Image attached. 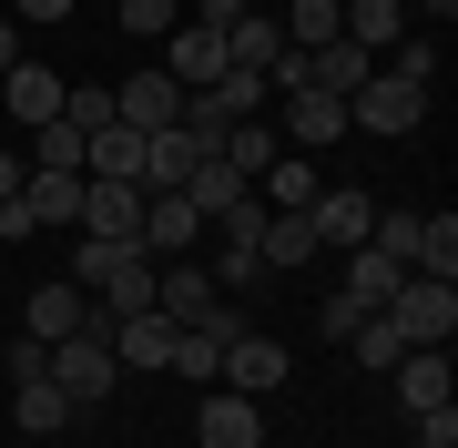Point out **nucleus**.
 Segmentation results:
<instances>
[{"label": "nucleus", "instance_id": "obj_13", "mask_svg": "<svg viewBox=\"0 0 458 448\" xmlns=\"http://www.w3.org/2000/svg\"><path fill=\"white\" fill-rule=\"evenodd\" d=\"M397 285H408V266H397V255H377V245H357V255H346V285H336V296L357 306V316H387Z\"/></svg>", "mask_w": 458, "mask_h": 448}, {"label": "nucleus", "instance_id": "obj_39", "mask_svg": "<svg viewBox=\"0 0 458 448\" xmlns=\"http://www.w3.org/2000/svg\"><path fill=\"white\" fill-rule=\"evenodd\" d=\"M0 11H11V0H0Z\"/></svg>", "mask_w": 458, "mask_h": 448}, {"label": "nucleus", "instance_id": "obj_22", "mask_svg": "<svg viewBox=\"0 0 458 448\" xmlns=\"http://www.w3.org/2000/svg\"><path fill=\"white\" fill-rule=\"evenodd\" d=\"M316 255V234H306V215H265L255 224V266H276V275H295Z\"/></svg>", "mask_w": 458, "mask_h": 448}, {"label": "nucleus", "instance_id": "obj_37", "mask_svg": "<svg viewBox=\"0 0 458 448\" xmlns=\"http://www.w3.org/2000/svg\"><path fill=\"white\" fill-rule=\"evenodd\" d=\"M245 11H285V0H245Z\"/></svg>", "mask_w": 458, "mask_h": 448}, {"label": "nucleus", "instance_id": "obj_29", "mask_svg": "<svg viewBox=\"0 0 458 448\" xmlns=\"http://www.w3.org/2000/svg\"><path fill=\"white\" fill-rule=\"evenodd\" d=\"M174 21H183V0H123V31L132 41H164Z\"/></svg>", "mask_w": 458, "mask_h": 448}, {"label": "nucleus", "instance_id": "obj_19", "mask_svg": "<svg viewBox=\"0 0 458 448\" xmlns=\"http://www.w3.org/2000/svg\"><path fill=\"white\" fill-rule=\"evenodd\" d=\"M11 408H21V438H62L72 428V398L51 387V367H31V377L11 387Z\"/></svg>", "mask_w": 458, "mask_h": 448}, {"label": "nucleus", "instance_id": "obj_14", "mask_svg": "<svg viewBox=\"0 0 458 448\" xmlns=\"http://www.w3.org/2000/svg\"><path fill=\"white\" fill-rule=\"evenodd\" d=\"M113 357H123V367H164V357H174V316H164V306L113 316Z\"/></svg>", "mask_w": 458, "mask_h": 448}, {"label": "nucleus", "instance_id": "obj_23", "mask_svg": "<svg viewBox=\"0 0 458 448\" xmlns=\"http://www.w3.org/2000/svg\"><path fill=\"white\" fill-rule=\"evenodd\" d=\"M82 143L92 133H72V123L51 113V123H31V164H21V173H82Z\"/></svg>", "mask_w": 458, "mask_h": 448}, {"label": "nucleus", "instance_id": "obj_27", "mask_svg": "<svg viewBox=\"0 0 458 448\" xmlns=\"http://www.w3.org/2000/svg\"><path fill=\"white\" fill-rule=\"evenodd\" d=\"M418 234H428V215H377V234H367V245H377V255H397V266L418 275Z\"/></svg>", "mask_w": 458, "mask_h": 448}, {"label": "nucleus", "instance_id": "obj_7", "mask_svg": "<svg viewBox=\"0 0 458 448\" xmlns=\"http://www.w3.org/2000/svg\"><path fill=\"white\" fill-rule=\"evenodd\" d=\"M194 448H265V408L245 398V387H214V398L194 408Z\"/></svg>", "mask_w": 458, "mask_h": 448}, {"label": "nucleus", "instance_id": "obj_24", "mask_svg": "<svg viewBox=\"0 0 458 448\" xmlns=\"http://www.w3.org/2000/svg\"><path fill=\"white\" fill-rule=\"evenodd\" d=\"M214 153H225V164H234V173H245V183H255L265 164H276V123H265V113H255V123H234V133H225V143H214Z\"/></svg>", "mask_w": 458, "mask_h": 448}, {"label": "nucleus", "instance_id": "obj_26", "mask_svg": "<svg viewBox=\"0 0 458 448\" xmlns=\"http://www.w3.org/2000/svg\"><path fill=\"white\" fill-rule=\"evenodd\" d=\"M346 347H357V367H397V357H408V336H397L387 316H357V336H346Z\"/></svg>", "mask_w": 458, "mask_h": 448}, {"label": "nucleus", "instance_id": "obj_12", "mask_svg": "<svg viewBox=\"0 0 458 448\" xmlns=\"http://www.w3.org/2000/svg\"><path fill=\"white\" fill-rule=\"evenodd\" d=\"M92 326V296H82V285H41V296H31V326H21V336H31V347H62V336H82Z\"/></svg>", "mask_w": 458, "mask_h": 448}, {"label": "nucleus", "instance_id": "obj_5", "mask_svg": "<svg viewBox=\"0 0 458 448\" xmlns=\"http://www.w3.org/2000/svg\"><path fill=\"white\" fill-rule=\"evenodd\" d=\"M113 123H132V133H164V123H183V82L164 62H143L132 82H113Z\"/></svg>", "mask_w": 458, "mask_h": 448}, {"label": "nucleus", "instance_id": "obj_36", "mask_svg": "<svg viewBox=\"0 0 458 448\" xmlns=\"http://www.w3.org/2000/svg\"><path fill=\"white\" fill-rule=\"evenodd\" d=\"M408 11H418V21H438V31H448V21H458V0H408Z\"/></svg>", "mask_w": 458, "mask_h": 448}, {"label": "nucleus", "instance_id": "obj_8", "mask_svg": "<svg viewBox=\"0 0 458 448\" xmlns=\"http://www.w3.org/2000/svg\"><path fill=\"white\" fill-rule=\"evenodd\" d=\"M164 72H174V82L183 92H204V82H225V31H204V21H174V31H164Z\"/></svg>", "mask_w": 458, "mask_h": 448}, {"label": "nucleus", "instance_id": "obj_4", "mask_svg": "<svg viewBox=\"0 0 458 448\" xmlns=\"http://www.w3.org/2000/svg\"><path fill=\"white\" fill-rule=\"evenodd\" d=\"M387 326L408 336V347H448V336H458V285L448 275H408L387 296Z\"/></svg>", "mask_w": 458, "mask_h": 448}, {"label": "nucleus", "instance_id": "obj_16", "mask_svg": "<svg viewBox=\"0 0 458 448\" xmlns=\"http://www.w3.org/2000/svg\"><path fill=\"white\" fill-rule=\"evenodd\" d=\"M214 296H225V285H214L204 266H183V255H174V266H153V306H164L174 326H194V316H204Z\"/></svg>", "mask_w": 458, "mask_h": 448}, {"label": "nucleus", "instance_id": "obj_17", "mask_svg": "<svg viewBox=\"0 0 458 448\" xmlns=\"http://www.w3.org/2000/svg\"><path fill=\"white\" fill-rule=\"evenodd\" d=\"M82 173L92 183H143V133H132V123H102L82 143Z\"/></svg>", "mask_w": 458, "mask_h": 448}, {"label": "nucleus", "instance_id": "obj_28", "mask_svg": "<svg viewBox=\"0 0 458 448\" xmlns=\"http://www.w3.org/2000/svg\"><path fill=\"white\" fill-rule=\"evenodd\" d=\"M418 275H448V285H458V224H448V215H428V234H418Z\"/></svg>", "mask_w": 458, "mask_h": 448}, {"label": "nucleus", "instance_id": "obj_33", "mask_svg": "<svg viewBox=\"0 0 458 448\" xmlns=\"http://www.w3.org/2000/svg\"><path fill=\"white\" fill-rule=\"evenodd\" d=\"M194 21H204V31H234V21H245V0H194Z\"/></svg>", "mask_w": 458, "mask_h": 448}, {"label": "nucleus", "instance_id": "obj_3", "mask_svg": "<svg viewBox=\"0 0 458 448\" xmlns=\"http://www.w3.org/2000/svg\"><path fill=\"white\" fill-rule=\"evenodd\" d=\"M41 367H51V387H62L72 408H102V398H113V377H123V357H113V336H102V326L62 336V347H51Z\"/></svg>", "mask_w": 458, "mask_h": 448}, {"label": "nucleus", "instance_id": "obj_18", "mask_svg": "<svg viewBox=\"0 0 458 448\" xmlns=\"http://www.w3.org/2000/svg\"><path fill=\"white\" fill-rule=\"evenodd\" d=\"M245 194H255V183H245V173H234V164H225V153H204V164H194V173H183V204H194V215H204V224H214V215H234V204H245Z\"/></svg>", "mask_w": 458, "mask_h": 448}, {"label": "nucleus", "instance_id": "obj_21", "mask_svg": "<svg viewBox=\"0 0 458 448\" xmlns=\"http://www.w3.org/2000/svg\"><path fill=\"white\" fill-rule=\"evenodd\" d=\"M285 143H346V102H327V92H285Z\"/></svg>", "mask_w": 458, "mask_h": 448}, {"label": "nucleus", "instance_id": "obj_2", "mask_svg": "<svg viewBox=\"0 0 458 448\" xmlns=\"http://www.w3.org/2000/svg\"><path fill=\"white\" fill-rule=\"evenodd\" d=\"M428 123V82H408V72H367L357 92H346V133H387V143H408Z\"/></svg>", "mask_w": 458, "mask_h": 448}, {"label": "nucleus", "instance_id": "obj_10", "mask_svg": "<svg viewBox=\"0 0 458 448\" xmlns=\"http://www.w3.org/2000/svg\"><path fill=\"white\" fill-rule=\"evenodd\" d=\"M387 377H397V408H408V418H428V408H448V398H458L448 347H408V357L387 367Z\"/></svg>", "mask_w": 458, "mask_h": 448}, {"label": "nucleus", "instance_id": "obj_9", "mask_svg": "<svg viewBox=\"0 0 458 448\" xmlns=\"http://www.w3.org/2000/svg\"><path fill=\"white\" fill-rule=\"evenodd\" d=\"M82 224H92V245H132L143 234V183H92L82 173Z\"/></svg>", "mask_w": 458, "mask_h": 448}, {"label": "nucleus", "instance_id": "obj_15", "mask_svg": "<svg viewBox=\"0 0 458 448\" xmlns=\"http://www.w3.org/2000/svg\"><path fill=\"white\" fill-rule=\"evenodd\" d=\"M225 387H245V398H265V387H285V347L245 326V336L225 347Z\"/></svg>", "mask_w": 458, "mask_h": 448}, {"label": "nucleus", "instance_id": "obj_31", "mask_svg": "<svg viewBox=\"0 0 458 448\" xmlns=\"http://www.w3.org/2000/svg\"><path fill=\"white\" fill-rule=\"evenodd\" d=\"M11 21L21 31H51V21H72V0H11Z\"/></svg>", "mask_w": 458, "mask_h": 448}, {"label": "nucleus", "instance_id": "obj_25", "mask_svg": "<svg viewBox=\"0 0 458 448\" xmlns=\"http://www.w3.org/2000/svg\"><path fill=\"white\" fill-rule=\"evenodd\" d=\"M62 123L72 133H102L113 123V82H62Z\"/></svg>", "mask_w": 458, "mask_h": 448}, {"label": "nucleus", "instance_id": "obj_6", "mask_svg": "<svg viewBox=\"0 0 458 448\" xmlns=\"http://www.w3.org/2000/svg\"><path fill=\"white\" fill-rule=\"evenodd\" d=\"M306 234H316V245H346V255H357L367 234H377V204L357 194V183H316V204H306Z\"/></svg>", "mask_w": 458, "mask_h": 448}, {"label": "nucleus", "instance_id": "obj_35", "mask_svg": "<svg viewBox=\"0 0 458 448\" xmlns=\"http://www.w3.org/2000/svg\"><path fill=\"white\" fill-rule=\"evenodd\" d=\"M11 194H21V153L0 143V204H11Z\"/></svg>", "mask_w": 458, "mask_h": 448}, {"label": "nucleus", "instance_id": "obj_32", "mask_svg": "<svg viewBox=\"0 0 458 448\" xmlns=\"http://www.w3.org/2000/svg\"><path fill=\"white\" fill-rule=\"evenodd\" d=\"M418 448H458V408H428L418 418Z\"/></svg>", "mask_w": 458, "mask_h": 448}, {"label": "nucleus", "instance_id": "obj_11", "mask_svg": "<svg viewBox=\"0 0 458 448\" xmlns=\"http://www.w3.org/2000/svg\"><path fill=\"white\" fill-rule=\"evenodd\" d=\"M194 234H204V215H194L183 194H143V234H132V245H143L153 266H174V255L194 245Z\"/></svg>", "mask_w": 458, "mask_h": 448}, {"label": "nucleus", "instance_id": "obj_1", "mask_svg": "<svg viewBox=\"0 0 458 448\" xmlns=\"http://www.w3.org/2000/svg\"><path fill=\"white\" fill-rule=\"evenodd\" d=\"M72 285H82V296H102V306H92V326L113 336V316L153 306V255H143V245H92V234H82V255H72Z\"/></svg>", "mask_w": 458, "mask_h": 448}, {"label": "nucleus", "instance_id": "obj_34", "mask_svg": "<svg viewBox=\"0 0 458 448\" xmlns=\"http://www.w3.org/2000/svg\"><path fill=\"white\" fill-rule=\"evenodd\" d=\"M0 72H21V21L0 11Z\"/></svg>", "mask_w": 458, "mask_h": 448}, {"label": "nucleus", "instance_id": "obj_20", "mask_svg": "<svg viewBox=\"0 0 458 448\" xmlns=\"http://www.w3.org/2000/svg\"><path fill=\"white\" fill-rule=\"evenodd\" d=\"M0 102H11L21 123H51V113H62V72H51V62H21V72H0Z\"/></svg>", "mask_w": 458, "mask_h": 448}, {"label": "nucleus", "instance_id": "obj_38", "mask_svg": "<svg viewBox=\"0 0 458 448\" xmlns=\"http://www.w3.org/2000/svg\"><path fill=\"white\" fill-rule=\"evenodd\" d=\"M31 448H51V438H31Z\"/></svg>", "mask_w": 458, "mask_h": 448}, {"label": "nucleus", "instance_id": "obj_30", "mask_svg": "<svg viewBox=\"0 0 458 448\" xmlns=\"http://www.w3.org/2000/svg\"><path fill=\"white\" fill-rule=\"evenodd\" d=\"M377 72H408V82H438V41H397Z\"/></svg>", "mask_w": 458, "mask_h": 448}]
</instances>
